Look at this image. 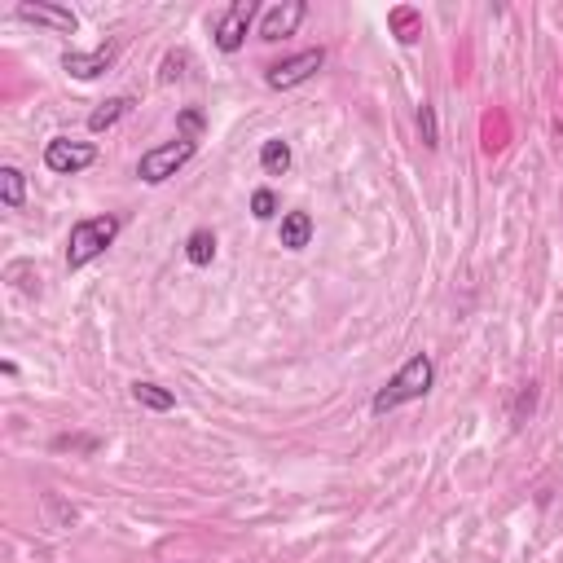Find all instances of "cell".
<instances>
[{"mask_svg":"<svg viewBox=\"0 0 563 563\" xmlns=\"http://www.w3.org/2000/svg\"><path fill=\"white\" fill-rule=\"evenodd\" d=\"M432 383H436V361L427 357V352H414V357L388 379V388L374 392L370 410L374 414H392V410H401V405H410V401H423V396L432 392Z\"/></svg>","mask_w":563,"mask_h":563,"instance_id":"obj_1","label":"cell"},{"mask_svg":"<svg viewBox=\"0 0 563 563\" xmlns=\"http://www.w3.org/2000/svg\"><path fill=\"white\" fill-rule=\"evenodd\" d=\"M115 238H119V220L115 216H84V220H75L71 238H66V269H84V264H93Z\"/></svg>","mask_w":563,"mask_h":563,"instance_id":"obj_2","label":"cell"},{"mask_svg":"<svg viewBox=\"0 0 563 563\" xmlns=\"http://www.w3.org/2000/svg\"><path fill=\"white\" fill-rule=\"evenodd\" d=\"M194 150H198V141H168V146H154V150H146L141 154V163H137V176L146 185H163L168 176H176L185 168V163L194 159Z\"/></svg>","mask_w":563,"mask_h":563,"instance_id":"obj_3","label":"cell"},{"mask_svg":"<svg viewBox=\"0 0 563 563\" xmlns=\"http://www.w3.org/2000/svg\"><path fill=\"white\" fill-rule=\"evenodd\" d=\"M93 163H97V146H93V141L53 137L49 146H44V168L58 172V176H75V172L93 168Z\"/></svg>","mask_w":563,"mask_h":563,"instance_id":"obj_4","label":"cell"},{"mask_svg":"<svg viewBox=\"0 0 563 563\" xmlns=\"http://www.w3.org/2000/svg\"><path fill=\"white\" fill-rule=\"evenodd\" d=\"M322 66H326V49H304V53H295V58L269 66L264 80H269V88H300L304 80H313Z\"/></svg>","mask_w":563,"mask_h":563,"instance_id":"obj_5","label":"cell"},{"mask_svg":"<svg viewBox=\"0 0 563 563\" xmlns=\"http://www.w3.org/2000/svg\"><path fill=\"white\" fill-rule=\"evenodd\" d=\"M251 18H256V0H234V5L225 9V18L216 22V49L220 53H238L242 40H247Z\"/></svg>","mask_w":563,"mask_h":563,"instance_id":"obj_6","label":"cell"},{"mask_svg":"<svg viewBox=\"0 0 563 563\" xmlns=\"http://www.w3.org/2000/svg\"><path fill=\"white\" fill-rule=\"evenodd\" d=\"M18 18L22 22H36V27L58 31V36H75V31H80V18H75L66 5H49V0H36V5H31V0H22Z\"/></svg>","mask_w":563,"mask_h":563,"instance_id":"obj_7","label":"cell"},{"mask_svg":"<svg viewBox=\"0 0 563 563\" xmlns=\"http://www.w3.org/2000/svg\"><path fill=\"white\" fill-rule=\"evenodd\" d=\"M308 18V5L304 0H286V5H273L269 14L260 18V40H286V36H295V27Z\"/></svg>","mask_w":563,"mask_h":563,"instance_id":"obj_8","label":"cell"},{"mask_svg":"<svg viewBox=\"0 0 563 563\" xmlns=\"http://www.w3.org/2000/svg\"><path fill=\"white\" fill-rule=\"evenodd\" d=\"M110 62H115V44H102L97 53H62V71L75 80H97L102 71H110Z\"/></svg>","mask_w":563,"mask_h":563,"instance_id":"obj_9","label":"cell"},{"mask_svg":"<svg viewBox=\"0 0 563 563\" xmlns=\"http://www.w3.org/2000/svg\"><path fill=\"white\" fill-rule=\"evenodd\" d=\"M278 238H282L286 251H304L308 242H313V216H308V212H286Z\"/></svg>","mask_w":563,"mask_h":563,"instance_id":"obj_10","label":"cell"},{"mask_svg":"<svg viewBox=\"0 0 563 563\" xmlns=\"http://www.w3.org/2000/svg\"><path fill=\"white\" fill-rule=\"evenodd\" d=\"M132 401L146 405V410H154V414H168V410H176V396H172L168 388H159V383H146V379L132 383Z\"/></svg>","mask_w":563,"mask_h":563,"instance_id":"obj_11","label":"cell"},{"mask_svg":"<svg viewBox=\"0 0 563 563\" xmlns=\"http://www.w3.org/2000/svg\"><path fill=\"white\" fill-rule=\"evenodd\" d=\"M0 203H5L9 212H18V207L27 203V176H22L14 163H5V168H0Z\"/></svg>","mask_w":563,"mask_h":563,"instance_id":"obj_12","label":"cell"},{"mask_svg":"<svg viewBox=\"0 0 563 563\" xmlns=\"http://www.w3.org/2000/svg\"><path fill=\"white\" fill-rule=\"evenodd\" d=\"M132 110V97H110V102H102L88 115V132H106V128H115L119 119H124Z\"/></svg>","mask_w":563,"mask_h":563,"instance_id":"obj_13","label":"cell"},{"mask_svg":"<svg viewBox=\"0 0 563 563\" xmlns=\"http://www.w3.org/2000/svg\"><path fill=\"white\" fill-rule=\"evenodd\" d=\"M185 260L198 264V269L216 260V234H212V229H194V234L185 238Z\"/></svg>","mask_w":563,"mask_h":563,"instance_id":"obj_14","label":"cell"},{"mask_svg":"<svg viewBox=\"0 0 563 563\" xmlns=\"http://www.w3.org/2000/svg\"><path fill=\"white\" fill-rule=\"evenodd\" d=\"M260 168L269 172V176H286L291 172V146L278 137V141H264L260 146Z\"/></svg>","mask_w":563,"mask_h":563,"instance_id":"obj_15","label":"cell"},{"mask_svg":"<svg viewBox=\"0 0 563 563\" xmlns=\"http://www.w3.org/2000/svg\"><path fill=\"white\" fill-rule=\"evenodd\" d=\"M203 128H207V119H203V110H181L176 115V132H181V141H198L203 137Z\"/></svg>","mask_w":563,"mask_h":563,"instance_id":"obj_16","label":"cell"},{"mask_svg":"<svg viewBox=\"0 0 563 563\" xmlns=\"http://www.w3.org/2000/svg\"><path fill=\"white\" fill-rule=\"evenodd\" d=\"M418 137H423V146L427 150H436L440 146V128H436V106H418Z\"/></svg>","mask_w":563,"mask_h":563,"instance_id":"obj_17","label":"cell"},{"mask_svg":"<svg viewBox=\"0 0 563 563\" xmlns=\"http://www.w3.org/2000/svg\"><path fill=\"white\" fill-rule=\"evenodd\" d=\"M185 66H190V53H185V49L168 53V58H163V66H159V80H163V84H172V80H185Z\"/></svg>","mask_w":563,"mask_h":563,"instance_id":"obj_18","label":"cell"},{"mask_svg":"<svg viewBox=\"0 0 563 563\" xmlns=\"http://www.w3.org/2000/svg\"><path fill=\"white\" fill-rule=\"evenodd\" d=\"M251 216H256V220H273V216H278V194H273V190H256V194H251Z\"/></svg>","mask_w":563,"mask_h":563,"instance_id":"obj_19","label":"cell"}]
</instances>
